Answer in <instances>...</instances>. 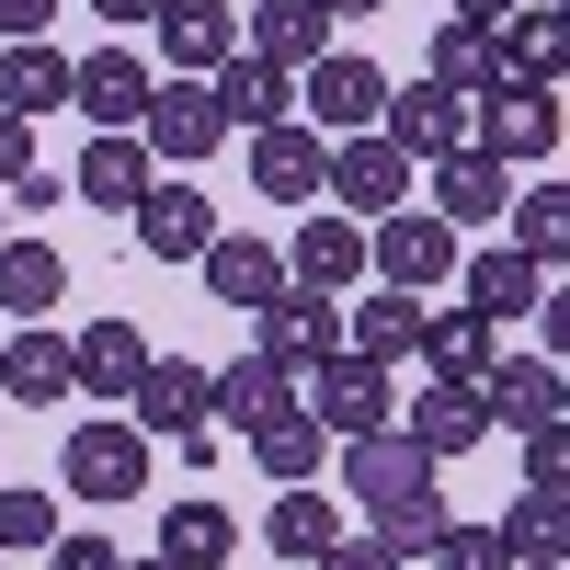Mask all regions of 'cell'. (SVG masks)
I'll use <instances>...</instances> for the list:
<instances>
[{
  "instance_id": "obj_52",
  "label": "cell",
  "mask_w": 570,
  "mask_h": 570,
  "mask_svg": "<svg viewBox=\"0 0 570 570\" xmlns=\"http://www.w3.org/2000/svg\"><path fill=\"white\" fill-rule=\"evenodd\" d=\"M0 411H12V400H0Z\"/></svg>"
},
{
  "instance_id": "obj_16",
  "label": "cell",
  "mask_w": 570,
  "mask_h": 570,
  "mask_svg": "<svg viewBox=\"0 0 570 570\" xmlns=\"http://www.w3.org/2000/svg\"><path fill=\"white\" fill-rule=\"evenodd\" d=\"M149 354H160V343H149L137 320H80V331H69V389H80V400H126L137 376H149Z\"/></svg>"
},
{
  "instance_id": "obj_10",
  "label": "cell",
  "mask_w": 570,
  "mask_h": 570,
  "mask_svg": "<svg viewBox=\"0 0 570 570\" xmlns=\"http://www.w3.org/2000/svg\"><path fill=\"white\" fill-rule=\"evenodd\" d=\"M376 137L411 160V171H434L468 149V91H434V80H389V115H376Z\"/></svg>"
},
{
  "instance_id": "obj_41",
  "label": "cell",
  "mask_w": 570,
  "mask_h": 570,
  "mask_svg": "<svg viewBox=\"0 0 570 570\" xmlns=\"http://www.w3.org/2000/svg\"><path fill=\"white\" fill-rule=\"evenodd\" d=\"M0 206H12V217H58V206H69V171H46V160H35L23 183H0Z\"/></svg>"
},
{
  "instance_id": "obj_36",
  "label": "cell",
  "mask_w": 570,
  "mask_h": 570,
  "mask_svg": "<svg viewBox=\"0 0 570 570\" xmlns=\"http://www.w3.org/2000/svg\"><path fill=\"white\" fill-rule=\"evenodd\" d=\"M502 217H513V240H502V252H525L537 274L570 263V183H537V195H513Z\"/></svg>"
},
{
  "instance_id": "obj_3",
  "label": "cell",
  "mask_w": 570,
  "mask_h": 570,
  "mask_svg": "<svg viewBox=\"0 0 570 570\" xmlns=\"http://www.w3.org/2000/svg\"><path fill=\"white\" fill-rule=\"evenodd\" d=\"M376 115H389V69H376L365 46H331V58L297 69V126H320V137H376Z\"/></svg>"
},
{
  "instance_id": "obj_7",
  "label": "cell",
  "mask_w": 570,
  "mask_h": 570,
  "mask_svg": "<svg viewBox=\"0 0 570 570\" xmlns=\"http://www.w3.org/2000/svg\"><path fill=\"white\" fill-rule=\"evenodd\" d=\"M320 195H331V217L376 228V217H400V206H411V160L389 149V137H331V171H320Z\"/></svg>"
},
{
  "instance_id": "obj_23",
  "label": "cell",
  "mask_w": 570,
  "mask_h": 570,
  "mask_svg": "<svg viewBox=\"0 0 570 570\" xmlns=\"http://www.w3.org/2000/svg\"><path fill=\"white\" fill-rule=\"evenodd\" d=\"M0 400H23V411H69L80 389H69V331H12L0 343Z\"/></svg>"
},
{
  "instance_id": "obj_2",
  "label": "cell",
  "mask_w": 570,
  "mask_h": 570,
  "mask_svg": "<svg viewBox=\"0 0 570 570\" xmlns=\"http://www.w3.org/2000/svg\"><path fill=\"white\" fill-rule=\"evenodd\" d=\"M297 411L320 422L331 445H365V434H389L400 422V389H389V365H365V354H320L297 376Z\"/></svg>"
},
{
  "instance_id": "obj_37",
  "label": "cell",
  "mask_w": 570,
  "mask_h": 570,
  "mask_svg": "<svg viewBox=\"0 0 570 570\" xmlns=\"http://www.w3.org/2000/svg\"><path fill=\"white\" fill-rule=\"evenodd\" d=\"M411 343H422V297H400V285L354 297V343H343V354H365V365H400Z\"/></svg>"
},
{
  "instance_id": "obj_33",
  "label": "cell",
  "mask_w": 570,
  "mask_h": 570,
  "mask_svg": "<svg viewBox=\"0 0 570 570\" xmlns=\"http://www.w3.org/2000/svg\"><path fill=\"white\" fill-rule=\"evenodd\" d=\"M69 297V263H58V240H0V308H12L23 331Z\"/></svg>"
},
{
  "instance_id": "obj_22",
  "label": "cell",
  "mask_w": 570,
  "mask_h": 570,
  "mask_svg": "<svg viewBox=\"0 0 570 570\" xmlns=\"http://www.w3.org/2000/svg\"><path fill=\"white\" fill-rule=\"evenodd\" d=\"M240 23H252L240 58H263V69H285V80H297L308 58H331V12H320V0H252Z\"/></svg>"
},
{
  "instance_id": "obj_30",
  "label": "cell",
  "mask_w": 570,
  "mask_h": 570,
  "mask_svg": "<svg viewBox=\"0 0 570 570\" xmlns=\"http://www.w3.org/2000/svg\"><path fill=\"white\" fill-rule=\"evenodd\" d=\"M149 183H160V160L149 149H137V137H91V149H80V171H69V195L80 206H137V195H149Z\"/></svg>"
},
{
  "instance_id": "obj_49",
  "label": "cell",
  "mask_w": 570,
  "mask_h": 570,
  "mask_svg": "<svg viewBox=\"0 0 570 570\" xmlns=\"http://www.w3.org/2000/svg\"><path fill=\"white\" fill-rule=\"evenodd\" d=\"M320 12H331V23H376V12H389V0H320Z\"/></svg>"
},
{
  "instance_id": "obj_21",
  "label": "cell",
  "mask_w": 570,
  "mask_h": 570,
  "mask_svg": "<svg viewBox=\"0 0 570 570\" xmlns=\"http://www.w3.org/2000/svg\"><path fill=\"white\" fill-rule=\"evenodd\" d=\"M548 285H559V274H537L525 252H456V308H480L491 331H513Z\"/></svg>"
},
{
  "instance_id": "obj_8",
  "label": "cell",
  "mask_w": 570,
  "mask_h": 570,
  "mask_svg": "<svg viewBox=\"0 0 570 570\" xmlns=\"http://www.w3.org/2000/svg\"><path fill=\"white\" fill-rule=\"evenodd\" d=\"M149 91H160V69L137 58V46H91V58H69V115H91V137H137Z\"/></svg>"
},
{
  "instance_id": "obj_32",
  "label": "cell",
  "mask_w": 570,
  "mask_h": 570,
  "mask_svg": "<svg viewBox=\"0 0 570 570\" xmlns=\"http://www.w3.org/2000/svg\"><path fill=\"white\" fill-rule=\"evenodd\" d=\"M422 365H434V376H480L491 354H502V331L480 320V308H456V297H434V308H422V343H411Z\"/></svg>"
},
{
  "instance_id": "obj_14",
  "label": "cell",
  "mask_w": 570,
  "mask_h": 570,
  "mask_svg": "<svg viewBox=\"0 0 570 570\" xmlns=\"http://www.w3.org/2000/svg\"><path fill=\"white\" fill-rule=\"evenodd\" d=\"M400 434L422 445V456H468V445H491V411H480V376H434V389H411L400 400Z\"/></svg>"
},
{
  "instance_id": "obj_42",
  "label": "cell",
  "mask_w": 570,
  "mask_h": 570,
  "mask_svg": "<svg viewBox=\"0 0 570 570\" xmlns=\"http://www.w3.org/2000/svg\"><path fill=\"white\" fill-rule=\"evenodd\" d=\"M308 570H411V559H400L389 537H331V548H320Z\"/></svg>"
},
{
  "instance_id": "obj_17",
  "label": "cell",
  "mask_w": 570,
  "mask_h": 570,
  "mask_svg": "<svg viewBox=\"0 0 570 570\" xmlns=\"http://www.w3.org/2000/svg\"><path fill=\"white\" fill-rule=\"evenodd\" d=\"M320 171H331V137H320V126L285 115V126L252 137V195H263V206H320Z\"/></svg>"
},
{
  "instance_id": "obj_27",
  "label": "cell",
  "mask_w": 570,
  "mask_h": 570,
  "mask_svg": "<svg viewBox=\"0 0 570 570\" xmlns=\"http://www.w3.org/2000/svg\"><path fill=\"white\" fill-rule=\"evenodd\" d=\"M559 0H525V12H502L491 23V69L502 80H537V91H559Z\"/></svg>"
},
{
  "instance_id": "obj_48",
  "label": "cell",
  "mask_w": 570,
  "mask_h": 570,
  "mask_svg": "<svg viewBox=\"0 0 570 570\" xmlns=\"http://www.w3.org/2000/svg\"><path fill=\"white\" fill-rule=\"evenodd\" d=\"M91 23H160V0H91Z\"/></svg>"
},
{
  "instance_id": "obj_11",
  "label": "cell",
  "mask_w": 570,
  "mask_h": 570,
  "mask_svg": "<svg viewBox=\"0 0 570 570\" xmlns=\"http://www.w3.org/2000/svg\"><path fill=\"white\" fill-rule=\"evenodd\" d=\"M206 389H217V365L206 354H149V376H137V389H126V422H137V434H206Z\"/></svg>"
},
{
  "instance_id": "obj_20",
  "label": "cell",
  "mask_w": 570,
  "mask_h": 570,
  "mask_svg": "<svg viewBox=\"0 0 570 570\" xmlns=\"http://www.w3.org/2000/svg\"><path fill=\"white\" fill-rule=\"evenodd\" d=\"M285 285H308V297H343V285H365V228L354 217H297V240H285Z\"/></svg>"
},
{
  "instance_id": "obj_28",
  "label": "cell",
  "mask_w": 570,
  "mask_h": 570,
  "mask_svg": "<svg viewBox=\"0 0 570 570\" xmlns=\"http://www.w3.org/2000/svg\"><path fill=\"white\" fill-rule=\"evenodd\" d=\"M206 91H217L228 137H263V126H285V115H297V80H285V69H263V58H228Z\"/></svg>"
},
{
  "instance_id": "obj_13",
  "label": "cell",
  "mask_w": 570,
  "mask_h": 570,
  "mask_svg": "<svg viewBox=\"0 0 570 570\" xmlns=\"http://www.w3.org/2000/svg\"><path fill=\"white\" fill-rule=\"evenodd\" d=\"M252 354L285 365V376H308L320 354H343V297H308V285H285V297L252 320Z\"/></svg>"
},
{
  "instance_id": "obj_45",
  "label": "cell",
  "mask_w": 570,
  "mask_h": 570,
  "mask_svg": "<svg viewBox=\"0 0 570 570\" xmlns=\"http://www.w3.org/2000/svg\"><path fill=\"white\" fill-rule=\"evenodd\" d=\"M46 23H58V0H0V46H35Z\"/></svg>"
},
{
  "instance_id": "obj_43",
  "label": "cell",
  "mask_w": 570,
  "mask_h": 570,
  "mask_svg": "<svg viewBox=\"0 0 570 570\" xmlns=\"http://www.w3.org/2000/svg\"><path fill=\"white\" fill-rule=\"evenodd\" d=\"M46 570H126V548H115V537H58Z\"/></svg>"
},
{
  "instance_id": "obj_40",
  "label": "cell",
  "mask_w": 570,
  "mask_h": 570,
  "mask_svg": "<svg viewBox=\"0 0 570 570\" xmlns=\"http://www.w3.org/2000/svg\"><path fill=\"white\" fill-rule=\"evenodd\" d=\"M434 570H513V548H502V525H445L434 548H422Z\"/></svg>"
},
{
  "instance_id": "obj_46",
  "label": "cell",
  "mask_w": 570,
  "mask_h": 570,
  "mask_svg": "<svg viewBox=\"0 0 570 570\" xmlns=\"http://www.w3.org/2000/svg\"><path fill=\"white\" fill-rule=\"evenodd\" d=\"M23 171H35V126L0 115V183H23Z\"/></svg>"
},
{
  "instance_id": "obj_18",
  "label": "cell",
  "mask_w": 570,
  "mask_h": 570,
  "mask_svg": "<svg viewBox=\"0 0 570 570\" xmlns=\"http://www.w3.org/2000/svg\"><path fill=\"white\" fill-rule=\"evenodd\" d=\"M480 411H491V434H548L559 422V365L548 354H491L480 365Z\"/></svg>"
},
{
  "instance_id": "obj_15",
  "label": "cell",
  "mask_w": 570,
  "mask_h": 570,
  "mask_svg": "<svg viewBox=\"0 0 570 570\" xmlns=\"http://www.w3.org/2000/svg\"><path fill=\"white\" fill-rule=\"evenodd\" d=\"M195 274H206V297H217V308H240V320H263V308L285 297V252L252 240V228H217Z\"/></svg>"
},
{
  "instance_id": "obj_44",
  "label": "cell",
  "mask_w": 570,
  "mask_h": 570,
  "mask_svg": "<svg viewBox=\"0 0 570 570\" xmlns=\"http://www.w3.org/2000/svg\"><path fill=\"white\" fill-rule=\"evenodd\" d=\"M525 480H559V491H570V434H559V422L525 434Z\"/></svg>"
},
{
  "instance_id": "obj_5",
  "label": "cell",
  "mask_w": 570,
  "mask_h": 570,
  "mask_svg": "<svg viewBox=\"0 0 570 570\" xmlns=\"http://www.w3.org/2000/svg\"><path fill=\"white\" fill-rule=\"evenodd\" d=\"M456 228L445 217H422V206H400V217H376L365 228V274L376 285H400V297H434V285H456Z\"/></svg>"
},
{
  "instance_id": "obj_47",
  "label": "cell",
  "mask_w": 570,
  "mask_h": 570,
  "mask_svg": "<svg viewBox=\"0 0 570 570\" xmlns=\"http://www.w3.org/2000/svg\"><path fill=\"white\" fill-rule=\"evenodd\" d=\"M502 12H525V0H445V23H480V35H491Z\"/></svg>"
},
{
  "instance_id": "obj_24",
  "label": "cell",
  "mask_w": 570,
  "mask_h": 570,
  "mask_svg": "<svg viewBox=\"0 0 570 570\" xmlns=\"http://www.w3.org/2000/svg\"><path fill=\"white\" fill-rule=\"evenodd\" d=\"M502 206H513V171H502V160H480V149L434 160V206H422V217H445L456 240H468V228H491Z\"/></svg>"
},
{
  "instance_id": "obj_9",
  "label": "cell",
  "mask_w": 570,
  "mask_h": 570,
  "mask_svg": "<svg viewBox=\"0 0 570 570\" xmlns=\"http://www.w3.org/2000/svg\"><path fill=\"white\" fill-rule=\"evenodd\" d=\"M137 149H149V160H171V171L217 160V149H228L217 91H206V80H160V91H149V115H137Z\"/></svg>"
},
{
  "instance_id": "obj_1",
  "label": "cell",
  "mask_w": 570,
  "mask_h": 570,
  "mask_svg": "<svg viewBox=\"0 0 570 570\" xmlns=\"http://www.w3.org/2000/svg\"><path fill=\"white\" fill-rule=\"evenodd\" d=\"M331 456H343V491L376 513V537H389L400 559H422V548L456 525V513H445V480H434V456H422L400 422H389V434H365V445H331Z\"/></svg>"
},
{
  "instance_id": "obj_39",
  "label": "cell",
  "mask_w": 570,
  "mask_h": 570,
  "mask_svg": "<svg viewBox=\"0 0 570 570\" xmlns=\"http://www.w3.org/2000/svg\"><path fill=\"white\" fill-rule=\"evenodd\" d=\"M12 548H58V502H46L35 480L0 491V559H12Z\"/></svg>"
},
{
  "instance_id": "obj_38",
  "label": "cell",
  "mask_w": 570,
  "mask_h": 570,
  "mask_svg": "<svg viewBox=\"0 0 570 570\" xmlns=\"http://www.w3.org/2000/svg\"><path fill=\"white\" fill-rule=\"evenodd\" d=\"M422 80H434V91H468V104H480V91L502 80V69H491V35H480V23H434V58H422Z\"/></svg>"
},
{
  "instance_id": "obj_19",
  "label": "cell",
  "mask_w": 570,
  "mask_h": 570,
  "mask_svg": "<svg viewBox=\"0 0 570 570\" xmlns=\"http://www.w3.org/2000/svg\"><path fill=\"white\" fill-rule=\"evenodd\" d=\"M160 58H171V80H217L240 58V12L228 0H160Z\"/></svg>"
},
{
  "instance_id": "obj_50",
  "label": "cell",
  "mask_w": 570,
  "mask_h": 570,
  "mask_svg": "<svg viewBox=\"0 0 570 570\" xmlns=\"http://www.w3.org/2000/svg\"><path fill=\"white\" fill-rule=\"evenodd\" d=\"M126 570H171V559H126Z\"/></svg>"
},
{
  "instance_id": "obj_6",
  "label": "cell",
  "mask_w": 570,
  "mask_h": 570,
  "mask_svg": "<svg viewBox=\"0 0 570 570\" xmlns=\"http://www.w3.org/2000/svg\"><path fill=\"white\" fill-rule=\"evenodd\" d=\"M149 468H160V445L137 434V422H69L58 480H69L80 502H137V491H149Z\"/></svg>"
},
{
  "instance_id": "obj_51",
  "label": "cell",
  "mask_w": 570,
  "mask_h": 570,
  "mask_svg": "<svg viewBox=\"0 0 570 570\" xmlns=\"http://www.w3.org/2000/svg\"><path fill=\"white\" fill-rule=\"evenodd\" d=\"M0 240H12V206H0Z\"/></svg>"
},
{
  "instance_id": "obj_29",
  "label": "cell",
  "mask_w": 570,
  "mask_h": 570,
  "mask_svg": "<svg viewBox=\"0 0 570 570\" xmlns=\"http://www.w3.org/2000/svg\"><path fill=\"white\" fill-rule=\"evenodd\" d=\"M0 115H69V46H0Z\"/></svg>"
},
{
  "instance_id": "obj_25",
  "label": "cell",
  "mask_w": 570,
  "mask_h": 570,
  "mask_svg": "<svg viewBox=\"0 0 570 570\" xmlns=\"http://www.w3.org/2000/svg\"><path fill=\"white\" fill-rule=\"evenodd\" d=\"M502 548H513V570H570V491L559 480H525L513 513H502Z\"/></svg>"
},
{
  "instance_id": "obj_34",
  "label": "cell",
  "mask_w": 570,
  "mask_h": 570,
  "mask_svg": "<svg viewBox=\"0 0 570 570\" xmlns=\"http://www.w3.org/2000/svg\"><path fill=\"white\" fill-rule=\"evenodd\" d=\"M160 559H171V570H228V559H240L228 502H171V513H160Z\"/></svg>"
},
{
  "instance_id": "obj_26",
  "label": "cell",
  "mask_w": 570,
  "mask_h": 570,
  "mask_svg": "<svg viewBox=\"0 0 570 570\" xmlns=\"http://www.w3.org/2000/svg\"><path fill=\"white\" fill-rule=\"evenodd\" d=\"M240 445H252V468H263V480H285V491H308L320 468H331V434H320V422H308L297 400H285V411H263Z\"/></svg>"
},
{
  "instance_id": "obj_35",
  "label": "cell",
  "mask_w": 570,
  "mask_h": 570,
  "mask_svg": "<svg viewBox=\"0 0 570 570\" xmlns=\"http://www.w3.org/2000/svg\"><path fill=\"white\" fill-rule=\"evenodd\" d=\"M331 537H343V513H331L320 480H308V491H274V513H263V548H274V559H297V570H308Z\"/></svg>"
},
{
  "instance_id": "obj_4",
  "label": "cell",
  "mask_w": 570,
  "mask_h": 570,
  "mask_svg": "<svg viewBox=\"0 0 570 570\" xmlns=\"http://www.w3.org/2000/svg\"><path fill=\"white\" fill-rule=\"evenodd\" d=\"M468 149L502 160V171L559 160V91H537V80H491L480 104H468Z\"/></svg>"
},
{
  "instance_id": "obj_12",
  "label": "cell",
  "mask_w": 570,
  "mask_h": 570,
  "mask_svg": "<svg viewBox=\"0 0 570 570\" xmlns=\"http://www.w3.org/2000/svg\"><path fill=\"white\" fill-rule=\"evenodd\" d=\"M217 228H228V217L195 195V183H149V195L126 206V240L149 252V263H206V240H217Z\"/></svg>"
},
{
  "instance_id": "obj_31",
  "label": "cell",
  "mask_w": 570,
  "mask_h": 570,
  "mask_svg": "<svg viewBox=\"0 0 570 570\" xmlns=\"http://www.w3.org/2000/svg\"><path fill=\"white\" fill-rule=\"evenodd\" d=\"M285 400H297V376H285V365H263V354H240V365H217L206 422H217V434H252V422H263V411H285Z\"/></svg>"
}]
</instances>
